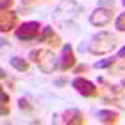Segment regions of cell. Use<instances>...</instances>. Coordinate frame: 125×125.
I'll return each instance as SVG.
<instances>
[{
  "instance_id": "obj_1",
  "label": "cell",
  "mask_w": 125,
  "mask_h": 125,
  "mask_svg": "<svg viewBox=\"0 0 125 125\" xmlns=\"http://www.w3.org/2000/svg\"><path fill=\"white\" fill-rule=\"evenodd\" d=\"M28 58L45 75H52L56 69H60V58L54 56V52L51 49H34V51H30Z\"/></svg>"
},
{
  "instance_id": "obj_2",
  "label": "cell",
  "mask_w": 125,
  "mask_h": 125,
  "mask_svg": "<svg viewBox=\"0 0 125 125\" xmlns=\"http://www.w3.org/2000/svg\"><path fill=\"white\" fill-rule=\"evenodd\" d=\"M116 36H112L110 32H97L88 43V52L92 56H103V54H108L116 49Z\"/></svg>"
},
{
  "instance_id": "obj_3",
  "label": "cell",
  "mask_w": 125,
  "mask_h": 125,
  "mask_svg": "<svg viewBox=\"0 0 125 125\" xmlns=\"http://www.w3.org/2000/svg\"><path fill=\"white\" fill-rule=\"evenodd\" d=\"M82 10L84 8L78 4V2H75V0H63V2H60V4L54 8L52 17H54V21H58V22H71L82 13Z\"/></svg>"
},
{
  "instance_id": "obj_4",
  "label": "cell",
  "mask_w": 125,
  "mask_h": 125,
  "mask_svg": "<svg viewBox=\"0 0 125 125\" xmlns=\"http://www.w3.org/2000/svg\"><path fill=\"white\" fill-rule=\"evenodd\" d=\"M41 28L43 26L39 24L37 21H28V22H22L15 28V37L19 41H34L39 37L41 34Z\"/></svg>"
},
{
  "instance_id": "obj_5",
  "label": "cell",
  "mask_w": 125,
  "mask_h": 125,
  "mask_svg": "<svg viewBox=\"0 0 125 125\" xmlns=\"http://www.w3.org/2000/svg\"><path fill=\"white\" fill-rule=\"evenodd\" d=\"M112 17H114V8H108V6H97V8L90 13L88 21H90L92 26L103 28V26H106V24L112 22Z\"/></svg>"
},
{
  "instance_id": "obj_6",
  "label": "cell",
  "mask_w": 125,
  "mask_h": 125,
  "mask_svg": "<svg viewBox=\"0 0 125 125\" xmlns=\"http://www.w3.org/2000/svg\"><path fill=\"white\" fill-rule=\"evenodd\" d=\"M71 86L75 88L77 94H80L82 97H88V99H94V97L99 95V88H97V84H94L92 80L80 77V75L71 80Z\"/></svg>"
},
{
  "instance_id": "obj_7",
  "label": "cell",
  "mask_w": 125,
  "mask_h": 125,
  "mask_svg": "<svg viewBox=\"0 0 125 125\" xmlns=\"http://www.w3.org/2000/svg\"><path fill=\"white\" fill-rule=\"evenodd\" d=\"M17 26H19V15L11 10H2V13H0V32L8 34V32L15 30Z\"/></svg>"
},
{
  "instance_id": "obj_8",
  "label": "cell",
  "mask_w": 125,
  "mask_h": 125,
  "mask_svg": "<svg viewBox=\"0 0 125 125\" xmlns=\"http://www.w3.org/2000/svg\"><path fill=\"white\" fill-rule=\"evenodd\" d=\"M37 41H39V43H45L47 47L56 49V47L62 45V37L54 32L52 26H43V28H41V34H39V37H37Z\"/></svg>"
},
{
  "instance_id": "obj_9",
  "label": "cell",
  "mask_w": 125,
  "mask_h": 125,
  "mask_svg": "<svg viewBox=\"0 0 125 125\" xmlns=\"http://www.w3.org/2000/svg\"><path fill=\"white\" fill-rule=\"evenodd\" d=\"M77 63V56H75V51L71 45H63L62 47V54H60V71H69V69L75 67Z\"/></svg>"
},
{
  "instance_id": "obj_10",
  "label": "cell",
  "mask_w": 125,
  "mask_h": 125,
  "mask_svg": "<svg viewBox=\"0 0 125 125\" xmlns=\"http://www.w3.org/2000/svg\"><path fill=\"white\" fill-rule=\"evenodd\" d=\"M62 123L65 125H84L86 123V118L78 108H67L62 114Z\"/></svg>"
},
{
  "instance_id": "obj_11",
  "label": "cell",
  "mask_w": 125,
  "mask_h": 125,
  "mask_svg": "<svg viewBox=\"0 0 125 125\" xmlns=\"http://www.w3.org/2000/svg\"><path fill=\"white\" fill-rule=\"evenodd\" d=\"M97 120L101 123H106V125H112V123H118L120 121V114L116 110H110V108H103L97 112Z\"/></svg>"
},
{
  "instance_id": "obj_12",
  "label": "cell",
  "mask_w": 125,
  "mask_h": 125,
  "mask_svg": "<svg viewBox=\"0 0 125 125\" xmlns=\"http://www.w3.org/2000/svg\"><path fill=\"white\" fill-rule=\"evenodd\" d=\"M103 101L106 104H114V106H118V108H121V110H125V95L121 94H106V95H103Z\"/></svg>"
},
{
  "instance_id": "obj_13",
  "label": "cell",
  "mask_w": 125,
  "mask_h": 125,
  "mask_svg": "<svg viewBox=\"0 0 125 125\" xmlns=\"http://www.w3.org/2000/svg\"><path fill=\"white\" fill-rule=\"evenodd\" d=\"M10 65L15 69V71H19V73H26V71L30 69V60L21 58V56H13L10 60Z\"/></svg>"
},
{
  "instance_id": "obj_14",
  "label": "cell",
  "mask_w": 125,
  "mask_h": 125,
  "mask_svg": "<svg viewBox=\"0 0 125 125\" xmlns=\"http://www.w3.org/2000/svg\"><path fill=\"white\" fill-rule=\"evenodd\" d=\"M10 95L6 90H2V94H0V114L2 116H8L10 114Z\"/></svg>"
},
{
  "instance_id": "obj_15",
  "label": "cell",
  "mask_w": 125,
  "mask_h": 125,
  "mask_svg": "<svg viewBox=\"0 0 125 125\" xmlns=\"http://www.w3.org/2000/svg\"><path fill=\"white\" fill-rule=\"evenodd\" d=\"M116 60H118V56L104 58V60H99V62H95L94 67H95V69H110V67H112V65L116 63Z\"/></svg>"
},
{
  "instance_id": "obj_16",
  "label": "cell",
  "mask_w": 125,
  "mask_h": 125,
  "mask_svg": "<svg viewBox=\"0 0 125 125\" xmlns=\"http://www.w3.org/2000/svg\"><path fill=\"white\" fill-rule=\"evenodd\" d=\"M114 26H116V30H118V32H125V11H121L120 15L116 17Z\"/></svg>"
},
{
  "instance_id": "obj_17",
  "label": "cell",
  "mask_w": 125,
  "mask_h": 125,
  "mask_svg": "<svg viewBox=\"0 0 125 125\" xmlns=\"http://www.w3.org/2000/svg\"><path fill=\"white\" fill-rule=\"evenodd\" d=\"M19 108L21 110H32V104L28 103V99H22L21 97V99H19Z\"/></svg>"
},
{
  "instance_id": "obj_18",
  "label": "cell",
  "mask_w": 125,
  "mask_h": 125,
  "mask_svg": "<svg viewBox=\"0 0 125 125\" xmlns=\"http://www.w3.org/2000/svg\"><path fill=\"white\" fill-rule=\"evenodd\" d=\"M11 6H13V0H2V2H0V8H2V10H10Z\"/></svg>"
},
{
  "instance_id": "obj_19",
  "label": "cell",
  "mask_w": 125,
  "mask_h": 125,
  "mask_svg": "<svg viewBox=\"0 0 125 125\" xmlns=\"http://www.w3.org/2000/svg\"><path fill=\"white\" fill-rule=\"evenodd\" d=\"M86 69H88V65H86V63H82V65H77V67H75V73H84V71H86Z\"/></svg>"
},
{
  "instance_id": "obj_20",
  "label": "cell",
  "mask_w": 125,
  "mask_h": 125,
  "mask_svg": "<svg viewBox=\"0 0 125 125\" xmlns=\"http://www.w3.org/2000/svg\"><path fill=\"white\" fill-rule=\"evenodd\" d=\"M114 4H116L114 0H101L99 6H108V8H114Z\"/></svg>"
},
{
  "instance_id": "obj_21",
  "label": "cell",
  "mask_w": 125,
  "mask_h": 125,
  "mask_svg": "<svg viewBox=\"0 0 125 125\" xmlns=\"http://www.w3.org/2000/svg\"><path fill=\"white\" fill-rule=\"evenodd\" d=\"M121 56H125V47H121L120 51H118V58H121Z\"/></svg>"
},
{
  "instance_id": "obj_22",
  "label": "cell",
  "mask_w": 125,
  "mask_h": 125,
  "mask_svg": "<svg viewBox=\"0 0 125 125\" xmlns=\"http://www.w3.org/2000/svg\"><path fill=\"white\" fill-rule=\"evenodd\" d=\"M121 88H123V92H125V77L121 78Z\"/></svg>"
},
{
  "instance_id": "obj_23",
  "label": "cell",
  "mask_w": 125,
  "mask_h": 125,
  "mask_svg": "<svg viewBox=\"0 0 125 125\" xmlns=\"http://www.w3.org/2000/svg\"><path fill=\"white\" fill-rule=\"evenodd\" d=\"M22 2H34V0H22Z\"/></svg>"
},
{
  "instance_id": "obj_24",
  "label": "cell",
  "mask_w": 125,
  "mask_h": 125,
  "mask_svg": "<svg viewBox=\"0 0 125 125\" xmlns=\"http://www.w3.org/2000/svg\"><path fill=\"white\" fill-rule=\"evenodd\" d=\"M121 4H123V6H125V0H121Z\"/></svg>"
}]
</instances>
